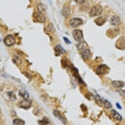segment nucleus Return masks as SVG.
I'll use <instances>...</instances> for the list:
<instances>
[{"label":"nucleus","instance_id":"2eb2a0df","mask_svg":"<svg viewBox=\"0 0 125 125\" xmlns=\"http://www.w3.org/2000/svg\"><path fill=\"white\" fill-rule=\"evenodd\" d=\"M111 114L112 117L114 119L117 121H121L122 120V117L120 115L119 113H118L115 110H112L111 111Z\"/></svg>","mask_w":125,"mask_h":125},{"label":"nucleus","instance_id":"6e6552de","mask_svg":"<svg viewBox=\"0 0 125 125\" xmlns=\"http://www.w3.org/2000/svg\"><path fill=\"white\" fill-rule=\"evenodd\" d=\"M119 33V29L118 28H114L113 29H108L107 34V36H108L110 38H114L117 35H118Z\"/></svg>","mask_w":125,"mask_h":125},{"label":"nucleus","instance_id":"412c9836","mask_svg":"<svg viewBox=\"0 0 125 125\" xmlns=\"http://www.w3.org/2000/svg\"><path fill=\"white\" fill-rule=\"evenodd\" d=\"M7 96L10 100L12 101H14L17 99L15 94H14L12 92H7Z\"/></svg>","mask_w":125,"mask_h":125},{"label":"nucleus","instance_id":"ddd939ff","mask_svg":"<svg viewBox=\"0 0 125 125\" xmlns=\"http://www.w3.org/2000/svg\"><path fill=\"white\" fill-rule=\"evenodd\" d=\"M19 95L20 96H21L22 98H24V99H29V96L28 92L24 89H20L19 91Z\"/></svg>","mask_w":125,"mask_h":125},{"label":"nucleus","instance_id":"9b49d317","mask_svg":"<svg viewBox=\"0 0 125 125\" xmlns=\"http://www.w3.org/2000/svg\"><path fill=\"white\" fill-rule=\"evenodd\" d=\"M53 113H54V115L56 117H57V119H58L59 120L61 121L63 124L66 123L67 121H66V119L62 116V114L58 111H57V110H55V111H54Z\"/></svg>","mask_w":125,"mask_h":125},{"label":"nucleus","instance_id":"6ab92c4d","mask_svg":"<svg viewBox=\"0 0 125 125\" xmlns=\"http://www.w3.org/2000/svg\"><path fill=\"white\" fill-rule=\"evenodd\" d=\"M116 47L120 49H125V40L120 38L116 43Z\"/></svg>","mask_w":125,"mask_h":125},{"label":"nucleus","instance_id":"cd10ccee","mask_svg":"<svg viewBox=\"0 0 125 125\" xmlns=\"http://www.w3.org/2000/svg\"><path fill=\"white\" fill-rule=\"evenodd\" d=\"M75 1L79 4H83L86 1V0H75Z\"/></svg>","mask_w":125,"mask_h":125},{"label":"nucleus","instance_id":"f3484780","mask_svg":"<svg viewBox=\"0 0 125 125\" xmlns=\"http://www.w3.org/2000/svg\"><path fill=\"white\" fill-rule=\"evenodd\" d=\"M87 46V44L83 40H82L81 41H79V43L77 45V48L79 51H81L82 50L86 49Z\"/></svg>","mask_w":125,"mask_h":125},{"label":"nucleus","instance_id":"a211bd4d","mask_svg":"<svg viewBox=\"0 0 125 125\" xmlns=\"http://www.w3.org/2000/svg\"><path fill=\"white\" fill-rule=\"evenodd\" d=\"M61 13L62 15L64 17H68L69 16L70 14V9L69 7L66 6L64 7L61 11Z\"/></svg>","mask_w":125,"mask_h":125},{"label":"nucleus","instance_id":"f03ea898","mask_svg":"<svg viewBox=\"0 0 125 125\" xmlns=\"http://www.w3.org/2000/svg\"><path fill=\"white\" fill-rule=\"evenodd\" d=\"M33 18L34 21L39 23H44L46 21V18L42 12H36L33 14Z\"/></svg>","mask_w":125,"mask_h":125},{"label":"nucleus","instance_id":"c85d7f7f","mask_svg":"<svg viewBox=\"0 0 125 125\" xmlns=\"http://www.w3.org/2000/svg\"><path fill=\"white\" fill-rule=\"evenodd\" d=\"M116 106L119 109H122V107H121V106L120 104H119V103H116Z\"/></svg>","mask_w":125,"mask_h":125},{"label":"nucleus","instance_id":"bb28decb","mask_svg":"<svg viewBox=\"0 0 125 125\" xmlns=\"http://www.w3.org/2000/svg\"><path fill=\"white\" fill-rule=\"evenodd\" d=\"M118 91L121 96L125 98V90H118Z\"/></svg>","mask_w":125,"mask_h":125},{"label":"nucleus","instance_id":"b1692460","mask_svg":"<svg viewBox=\"0 0 125 125\" xmlns=\"http://www.w3.org/2000/svg\"><path fill=\"white\" fill-rule=\"evenodd\" d=\"M38 123L40 125H46L50 123L49 121L46 118H44L42 120L38 121Z\"/></svg>","mask_w":125,"mask_h":125},{"label":"nucleus","instance_id":"0eeeda50","mask_svg":"<svg viewBox=\"0 0 125 125\" xmlns=\"http://www.w3.org/2000/svg\"><path fill=\"white\" fill-rule=\"evenodd\" d=\"M82 20L79 18H74L70 20V25L73 28H76L83 24Z\"/></svg>","mask_w":125,"mask_h":125},{"label":"nucleus","instance_id":"393cba45","mask_svg":"<svg viewBox=\"0 0 125 125\" xmlns=\"http://www.w3.org/2000/svg\"><path fill=\"white\" fill-rule=\"evenodd\" d=\"M54 26L52 24H49L48 26H47V27L46 28V31L47 32H53V30H54Z\"/></svg>","mask_w":125,"mask_h":125},{"label":"nucleus","instance_id":"5701e85b","mask_svg":"<svg viewBox=\"0 0 125 125\" xmlns=\"http://www.w3.org/2000/svg\"><path fill=\"white\" fill-rule=\"evenodd\" d=\"M46 7L44 6V4H39L38 6V10H39V12H43V11H46Z\"/></svg>","mask_w":125,"mask_h":125},{"label":"nucleus","instance_id":"aec40b11","mask_svg":"<svg viewBox=\"0 0 125 125\" xmlns=\"http://www.w3.org/2000/svg\"><path fill=\"white\" fill-rule=\"evenodd\" d=\"M13 124L16 125H24L25 124V122L23 120L20 119H15L13 121Z\"/></svg>","mask_w":125,"mask_h":125},{"label":"nucleus","instance_id":"a878e982","mask_svg":"<svg viewBox=\"0 0 125 125\" xmlns=\"http://www.w3.org/2000/svg\"><path fill=\"white\" fill-rule=\"evenodd\" d=\"M63 40H64L65 43L66 44L69 45V44H71V42L69 40L68 38L65 37H63Z\"/></svg>","mask_w":125,"mask_h":125},{"label":"nucleus","instance_id":"1a4fd4ad","mask_svg":"<svg viewBox=\"0 0 125 125\" xmlns=\"http://www.w3.org/2000/svg\"><path fill=\"white\" fill-rule=\"evenodd\" d=\"M55 54L56 56H59L60 55L66 53V51L64 49V48L61 45L58 44L55 46L54 48Z\"/></svg>","mask_w":125,"mask_h":125},{"label":"nucleus","instance_id":"f8f14e48","mask_svg":"<svg viewBox=\"0 0 125 125\" xmlns=\"http://www.w3.org/2000/svg\"><path fill=\"white\" fill-rule=\"evenodd\" d=\"M121 23V19L119 16L117 15L113 16L111 19V23L114 26H118Z\"/></svg>","mask_w":125,"mask_h":125},{"label":"nucleus","instance_id":"39448f33","mask_svg":"<svg viewBox=\"0 0 125 125\" xmlns=\"http://www.w3.org/2000/svg\"><path fill=\"white\" fill-rule=\"evenodd\" d=\"M32 105V102L29 101V99H25L23 101H21L18 104V106L20 107L25 109H28L31 108Z\"/></svg>","mask_w":125,"mask_h":125},{"label":"nucleus","instance_id":"dca6fc26","mask_svg":"<svg viewBox=\"0 0 125 125\" xmlns=\"http://www.w3.org/2000/svg\"><path fill=\"white\" fill-rule=\"evenodd\" d=\"M112 84L114 87L116 88H122L125 86V82L121 81H114Z\"/></svg>","mask_w":125,"mask_h":125},{"label":"nucleus","instance_id":"4468645a","mask_svg":"<svg viewBox=\"0 0 125 125\" xmlns=\"http://www.w3.org/2000/svg\"><path fill=\"white\" fill-rule=\"evenodd\" d=\"M106 20L107 19L104 17L100 16L95 20V23L98 25V26H101L105 23V22H106Z\"/></svg>","mask_w":125,"mask_h":125},{"label":"nucleus","instance_id":"7ed1b4c3","mask_svg":"<svg viewBox=\"0 0 125 125\" xmlns=\"http://www.w3.org/2000/svg\"><path fill=\"white\" fill-rule=\"evenodd\" d=\"M73 37L76 41L79 42L82 40L83 34L82 31L80 29H75L72 32Z\"/></svg>","mask_w":125,"mask_h":125},{"label":"nucleus","instance_id":"20e7f679","mask_svg":"<svg viewBox=\"0 0 125 125\" xmlns=\"http://www.w3.org/2000/svg\"><path fill=\"white\" fill-rule=\"evenodd\" d=\"M109 72V68L105 64L100 65L97 69V74L99 75L107 74Z\"/></svg>","mask_w":125,"mask_h":125},{"label":"nucleus","instance_id":"423d86ee","mask_svg":"<svg viewBox=\"0 0 125 125\" xmlns=\"http://www.w3.org/2000/svg\"><path fill=\"white\" fill-rule=\"evenodd\" d=\"M4 42L6 45L11 47L15 43V40L12 35H8L4 38Z\"/></svg>","mask_w":125,"mask_h":125},{"label":"nucleus","instance_id":"f257e3e1","mask_svg":"<svg viewBox=\"0 0 125 125\" xmlns=\"http://www.w3.org/2000/svg\"><path fill=\"white\" fill-rule=\"evenodd\" d=\"M103 7L100 5H96L93 7L89 12V15L91 17L98 16L102 13Z\"/></svg>","mask_w":125,"mask_h":125},{"label":"nucleus","instance_id":"9d476101","mask_svg":"<svg viewBox=\"0 0 125 125\" xmlns=\"http://www.w3.org/2000/svg\"><path fill=\"white\" fill-rule=\"evenodd\" d=\"M81 54L82 58L84 60L88 59L91 56V52L90 50L87 48L82 50L81 51Z\"/></svg>","mask_w":125,"mask_h":125},{"label":"nucleus","instance_id":"4be33fe9","mask_svg":"<svg viewBox=\"0 0 125 125\" xmlns=\"http://www.w3.org/2000/svg\"><path fill=\"white\" fill-rule=\"evenodd\" d=\"M104 107L107 109H109L112 107V104L107 100H105L103 102Z\"/></svg>","mask_w":125,"mask_h":125}]
</instances>
